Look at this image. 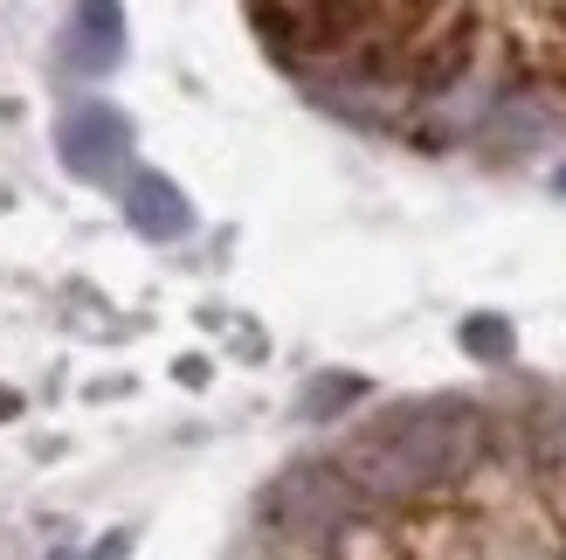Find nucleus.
I'll use <instances>...</instances> for the list:
<instances>
[{
	"label": "nucleus",
	"instance_id": "f257e3e1",
	"mask_svg": "<svg viewBox=\"0 0 566 560\" xmlns=\"http://www.w3.org/2000/svg\"><path fill=\"white\" fill-rule=\"evenodd\" d=\"M491 457V415L470 395H421V402H394L380 423H366L346 450L338 470L366 491L374 512H408L429 506L442 491H463Z\"/></svg>",
	"mask_w": 566,
	"mask_h": 560
},
{
	"label": "nucleus",
	"instance_id": "f03ea898",
	"mask_svg": "<svg viewBox=\"0 0 566 560\" xmlns=\"http://www.w3.org/2000/svg\"><path fill=\"white\" fill-rule=\"evenodd\" d=\"M366 491L338 470V457H311V464H291L283 478L270 485L263 498V519L283 547H304V553H332V540L346 533L353 519H366Z\"/></svg>",
	"mask_w": 566,
	"mask_h": 560
},
{
	"label": "nucleus",
	"instance_id": "7ed1b4c3",
	"mask_svg": "<svg viewBox=\"0 0 566 560\" xmlns=\"http://www.w3.org/2000/svg\"><path fill=\"white\" fill-rule=\"evenodd\" d=\"M55 153H63V166L83 187H125V174H132V125H125V111H111L97 97L70 104L63 125H55Z\"/></svg>",
	"mask_w": 566,
	"mask_h": 560
},
{
	"label": "nucleus",
	"instance_id": "20e7f679",
	"mask_svg": "<svg viewBox=\"0 0 566 560\" xmlns=\"http://www.w3.org/2000/svg\"><path fill=\"white\" fill-rule=\"evenodd\" d=\"M125 221L146 242H180L193 229V201L166 174H146V166H138V174H125Z\"/></svg>",
	"mask_w": 566,
	"mask_h": 560
},
{
	"label": "nucleus",
	"instance_id": "39448f33",
	"mask_svg": "<svg viewBox=\"0 0 566 560\" xmlns=\"http://www.w3.org/2000/svg\"><path fill=\"white\" fill-rule=\"evenodd\" d=\"M63 55H70V70H83V76L118 70V55H125V8H118V0H76Z\"/></svg>",
	"mask_w": 566,
	"mask_h": 560
},
{
	"label": "nucleus",
	"instance_id": "423d86ee",
	"mask_svg": "<svg viewBox=\"0 0 566 560\" xmlns=\"http://www.w3.org/2000/svg\"><path fill=\"white\" fill-rule=\"evenodd\" d=\"M463 353L476 360V367H512V353H518V340H512V319H497V312H476V319H463Z\"/></svg>",
	"mask_w": 566,
	"mask_h": 560
},
{
	"label": "nucleus",
	"instance_id": "0eeeda50",
	"mask_svg": "<svg viewBox=\"0 0 566 560\" xmlns=\"http://www.w3.org/2000/svg\"><path fill=\"white\" fill-rule=\"evenodd\" d=\"M366 395V381H353V374H325V381H311L304 395H297V415L304 423H332L338 408H353Z\"/></svg>",
	"mask_w": 566,
	"mask_h": 560
},
{
	"label": "nucleus",
	"instance_id": "6e6552de",
	"mask_svg": "<svg viewBox=\"0 0 566 560\" xmlns=\"http://www.w3.org/2000/svg\"><path fill=\"white\" fill-rule=\"evenodd\" d=\"M532 450H539V470L553 478V470H566V395L539 415V429H532Z\"/></svg>",
	"mask_w": 566,
	"mask_h": 560
},
{
	"label": "nucleus",
	"instance_id": "1a4fd4ad",
	"mask_svg": "<svg viewBox=\"0 0 566 560\" xmlns=\"http://www.w3.org/2000/svg\"><path fill=\"white\" fill-rule=\"evenodd\" d=\"M125 553H132V533H111V540H97L91 560H125Z\"/></svg>",
	"mask_w": 566,
	"mask_h": 560
},
{
	"label": "nucleus",
	"instance_id": "9d476101",
	"mask_svg": "<svg viewBox=\"0 0 566 560\" xmlns=\"http://www.w3.org/2000/svg\"><path fill=\"white\" fill-rule=\"evenodd\" d=\"M14 408H21V402H14V387H0V423H8Z\"/></svg>",
	"mask_w": 566,
	"mask_h": 560
},
{
	"label": "nucleus",
	"instance_id": "9b49d317",
	"mask_svg": "<svg viewBox=\"0 0 566 560\" xmlns=\"http://www.w3.org/2000/svg\"><path fill=\"white\" fill-rule=\"evenodd\" d=\"M553 187H559V194H566V166H559V174H553Z\"/></svg>",
	"mask_w": 566,
	"mask_h": 560
}]
</instances>
